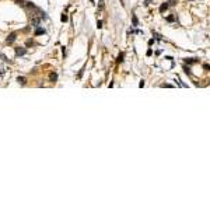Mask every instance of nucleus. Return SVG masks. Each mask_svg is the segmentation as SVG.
Returning <instances> with one entry per match:
<instances>
[{
    "label": "nucleus",
    "instance_id": "nucleus-1",
    "mask_svg": "<svg viewBox=\"0 0 210 210\" xmlns=\"http://www.w3.org/2000/svg\"><path fill=\"white\" fill-rule=\"evenodd\" d=\"M39 24H41V18L32 17V20H31V25H32L34 28H38V27H39Z\"/></svg>",
    "mask_w": 210,
    "mask_h": 210
},
{
    "label": "nucleus",
    "instance_id": "nucleus-2",
    "mask_svg": "<svg viewBox=\"0 0 210 210\" xmlns=\"http://www.w3.org/2000/svg\"><path fill=\"white\" fill-rule=\"evenodd\" d=\"M27 53V49L25 48H15V56H23Z\"/></svg>",
    "mask_w": 210,
    "mask_h": 210
},
{
    "label": "nucleus",
    "instance_id": "nucleus-3",
    "mask_svg": "<svg viewBox=\"0 0 210 210\" xmlns=\"http://www.w3.org/2000/svg\"><path fill=\"white\" fill-rule=\"evenodd\" d=\"M15 39H17V34H15V32H13V34H10V35L7 37V44H10V45H11V44L14 42Z\"/></svg>",
    "mask_w": 210,
    "mask_h": 210
},
{
    "label": "nucleus",
    "instance_id": "nucleus-4",
    "mask_svg": "<svg viewBox=\"0 0 210 210\" xmlns=\"http://www.w3.org/2000/svg\"><path fill=\"white\" fill-rule=\"evenodd\" d=\"M168 7H169V4H168V1H167V3H163V4L160 6V13H164V11H165V10H167V9H168Z\"/></svg>",
    "mask_w": 210,
    "mask_h": 210
},
{
    "label": "nucleus",
    "instance_id": "nucleus-5",
    "mask_svg": "<svg viewBox=\"0 0 210 210\" xmlns=\"http://www.w3.org/2000/svg\"><path fill=\"white\" fill-rule=\"evenodd\" d=\"M42 34H45V30H44V28H39V27H38V28L35 30V32H34V35H42Z\"/></svg>",
    "mask_w": 210,
    "mask_h": 210
},
{
    "label": "nucleus",
    "instance_id": "nucleus-6",
    "mask_svg": "<svg viewBox=\"0 0 210 210\" xmlns=\"http://www.w3.org/2000/svg\"><path fill=\"white\" fill-rule=\"evenodd\" d=\"M49 80H50L52 83H55V81L58 80V74H56V73H50V76H49Z\"/></svg>",
    "mask_w": 210,
    "mask_h": 210
},
{
    "label": "nucleus",
    "instance_id": "nucleus-7",
    "mask_svg": "<svg viewBox=\"0 0 210 210\" xmlns=\"http://www.w3.org/2000/svg\"><path fill=\"white\" fill-rule=\"evenodd\" d=\"M132 21H133V27H137L139 25V20H137V17L135 14L132 15Z\"/></svg>",
    "mask_w": 210,
    "mask_h": 210
},
{
    "label": "nucleus",
    "instance_id": "nucleus-8",
    "mask_svg": "<svg viewBox=\"0 0 210 210\" xmlns=\"http://www.w3.org/2000/svg\"><path fill=\"white\" fill-rule=\"evenodd\" d=\"M185 62H186L188 64H192V63H196V62H197V59H195V58H191V59H185Z\"/></svg>",
    "mask_w": 210,
    "mask_h": 210
},
{
    "label": "nucleus",
    "instance_id": "nucleus-9",
    "mask_svg": "<svg viewBox=\"0 0 210 210\" xmlns=\"http://www.w3.org/2000/svg\"><path fill=\"white\" fill-rule=\"evenodd\" d=\"M123 58H125V53L122 52L119 56H118V60H116V62H118V63H122V62H123Z\"/></svg>",
    "mask_w": 210,
    "mask_h": 210
},
{
    "label": "nucleus",
    "instance_id": "nucleus-10",
    "mask_svg": "<svg viewBox=\"0 0 210 210\" xmlns=\"http://www.w3.org/2000/svg\"><path fill=\"white\" fill-rule=\"evenodd\" d=\"M17 81H18V83H21L23 86L25 84V78H24V77H18V78H17Z\"/></svg>",
    "mask_w": 210,
    "mask_h": 210
},
{
    "label": "nucleus",
    "instance_id": "nucleus-11",
    "mask_svg": "<svg viewBox=\"0 0 210 210\" xmlns=\"http://www.w3.org/2000/svg\"><path fill=\"white\" fill-rule=\"evenodd\" d=\"M167 21L168 23H172V21H175V17L174 15H169V17H167Z\"/></svg>",
    "mask_w": 210,
    "mask_h": 210
},
{
    "label": "nucleus",
    "instance_id": "nucleus-12",
    "mask_svg": "<svg viewBox=\"0 0 210 210\" xmlns=\"http://www.w3.org/2000/svg\"><path fill=\"white\" fill-rule=\"evenodd\" d=\"M153 35L155 37V39H158V41H161V35H160V34H157V32H154V31H153Z\"/></svg>",
    "mask_w": 210,
    "mask_h": 210
},
{
    "label": "nucleus",
    "instance_id": "nucleus-13",
    "mask_svg": "<svg viewBox=\"0 0 210 210\" xmlns=\"http://www.w3.org/2000/svg\"><path fill=\"white\" fill-rule=\"evenodd\" d=\"M177 3H178V0H168V4L169 6H175Z\"/></svg>",
    "mask_w": 210,
    "mask_h": 210
},
{
    "label": "nucleus",
    "instance_id": "nucleus-14",
    "mask_svg": "<svg viewBox=\"0 0 210 210\" xmlns=\"http://www.w3.org/2000/svg\"><path fill=\"white\" fill-rule=\"evenodd\" d=\"M183 72H185L186 74H191V69H189V67H186V66H183Z\"/></svg>",
    "mask_w": 210,
    "mask_h": 210
},
{
    "label": "nucleus",
    "instance_id": "nucleus-15",
    "mask_svg": "<svg viewBox=\"0 0 210 210\" xmlns=\"http://www.w3.org/2000/svg\"><path fill=\"white\" fill-rule=\"evenodd\" d=\"M60 20H62L63 23H64V21H67V15H66V14H63L62 17H60Z\"/></svg>",
    "mask_w": 210,
    "mask_h": 210
},
{
    "label": "nucleus",
    "instance_id": "nucleus-16",
    "mask_svg": "<svg viewBox=\"0 0 210 210\" xmlns=\"http://www.w3.org/2000/svg\"><path fill=\"white\" fill-rule=\"evenodd\" d=\"M97 27L101 28V27H102V21H97Z\"/></svg>",
    "mask_w": 210,
    "mask_h": 210
},
{
    "label": "nucleus",
    "instance_id": "nucleus-17",
    "mask_svg": "<svg viewBox=\"0 0 210 210\" xmlns=\"http://www.w3.org/2000/svg\"><path fill=\"white\" fill-rule=\"evenodd\" d=\"M163 87H167V88H171L172 86H171V84H163Z\"/></svg>",
    "mask_w": 210,
    "mask_h": 210
},
{
    "label": "nucleus",
    "instance_id": "nucleus-18",
    "mask_svg": "<svg viewBox=\"0 0 210 210\" xmlns=\"http://www.w3.org/2000/svg\"><path fill=\"white\" fill-rule=\"evenodd\" d=\"M150 3H151V0H146V1H144V6H149Z\"/></svg>",
    "mask_w": 210,
    "mask_h": 210
},
{
    "label": "nucleus",
    "instance_id": "nucleus-19",
    "mask_svg": "<svg viewBox=\"0 0 210 210\" xmlns=\"http://www.w3.org/2000/svg\"><path fill=\"white\" fill-rule=\"evenodd\" d=\"M151 53H153V50H151V49H149V50H147V56H151Z\"/></svg>",
    "mask_w": 210,
    "mask_h": 210
},
{
    "label": "nucleus",
    "instance_id": "nucleus-20",
    "mask_svg": "<svg viewBox=\"0 0 210 210\" xmlns=\"http://www.w3.org/2000/svg\"><path fill=\"white\" fill-rule=\"evenodd\" d=\"M153 44H154V38H153V39H150V41H149V45H153Z\"/></svg>",
    "mask_w": 210,
    "mask_h": 210
},
{
    "label": "nucleus",
    "instance_id": "nucleus-21",
    "mask_svg": "<svg viewBox=\"0 0 210 210\" xmlns=\"http://www.w3.org/2000/svg\"><path fill=\"white\" fill-rule=\"evenodd\" d=\"M4 74V70H3V67H0V76Z\"/></svg>",
    "mask_w": 210,
    "mask_h": 210
},
{
    "label": "nucleus",
    "instance_id": "nucleus-22",
    "mask_svg": "<svg viewBox=\"0 0 210 210\" xmlns=\"http://www.w3.org/2000/svg\"><path fill=\"white\" fill-rule=\"evenodd\" d=\"M205 69H207V70H210V66H209V64H205Z\"/></svg>",
    "mask_w": 210,
    "mask_h": 210
},
{
    "label": "nucleus",
    "instance_id": "nucleus-23",
    "mask_svg": "<svg viewBox=\"0 0 210 210\" xmlns=\"http://www.w3.org/2000/svg\"><path fill=\"white\" fill-rule=\"evenodd\" d=\"M186 1H191V0H186Z\"/></svg>",
    "mask_w": 210,
    "mask_h": 210
}]
</instances>
